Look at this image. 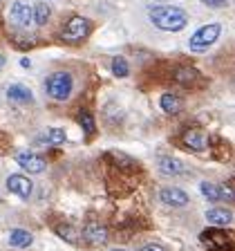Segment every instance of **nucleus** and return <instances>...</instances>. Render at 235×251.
I'll use <instances>...</instances> for the list:
<instances>
[{"instance_id": "f257e3e1", "label": "nucleus", "mask_w": 235, "mask_h": 251, "mask_svg": "<svg viewBox=\"0 0 235 251\" xmlns=\"http://www.w3.org/2000/svg\"><path fill=\"white\" fill-rule=\"evenodd\" d=\"M148 16H150V23L155 27L164 31H179L186 27L188 16L184 9L179 7H170V5H157L148 9Z\"/></svg>"}, {"instance_id": "f03ea898", "label": "nucleus", "mask_w": 235, "mask_h": 251, "mask_svg": "<svg viewBox=\"0 0 235 251\" xmlns=\"http://www.w3.org/2000/svg\"><path fill=\"white\" fill-rule=\"evenodd\" d=\"M72 85H74L72 74H68V72H54V74H49L47 81H45L47 94H49L52 99H56V101L70 99V94H72Z\"/></svg>"}, {"instance_id": "7ed1b4c3", "label": "nucleus", "mask_w": 235, "mask_h": 251, "mask_svg": "<svg viewBox=\"0 0 235 251\" xmlns=\"http://www.w3.org/2000/svg\"><path fill=\"white\" fill-rule=\"evenodd\" d=\"M90 31H92V23L83 16H74L70 18L65 29H63V41L68 43H81L90 36Z\"/></svg>"}, {"instance_id": "20e7f679", "label": "nucleus", "mask_w": 235, "mask_h": 251, "mask_svg": "<svg viewBox=\"0 0 235 251\" xmlns=\"http://www.w3.org/2000/svg\"><path fill=\"white\" fill-rule=\"evenodd\" d=\"M219 34H222V25L219 23H211V25H204L199 27L197 31H195L193 36H190V41H188V45H190V50H206L209 45H213L215 41L219 38Z\"/></svg>"}, {"instance_id": "39448f33", "label": "nucleus", "mask_w": 235, "mask_h": 251, "mask_svg": "<svg viewBox=\"0 0 235 251\" xmlns=\"http://www.w3.org/2000/svg\"><path fill=\"white\" fill-rule=\"evenodd\" d=\"M199 240H202V245L209 251H229L231 249V240L226 238L224 231H219V229L204 231V233L199 235Z\"/></svg>"}, {"instance_id": "423d86ee", "label": "nucleus", "mask_w": 235, "mask_h": 251, "mask_svg": "<svg viewBox=\"0 0 235 251\" xmlns=\"http://www.w3.org/2000/svg\"><path fill=\"white\" fill-rule=\"evenodd\" d=\"M9 21L11 25L25 29V27H29L34 23V9L29 5H25V2H14L9 7Z\"/></svg>"}, {"instance_id": "0eeeda50", "label": "nucleus", "mask_w": 235, "mask_h": 251, "mask_svg": "<svg viewBox=\"0 0 235 251\" xmlns=\"http://www.w3.org/2000/svg\"><path fill=\"white\" fill-rule=\"evenodd\" d=\"M16 164H18L21 168H25V171H29L31 175H38V173H43L47 168V162L41 155H36V152H27V151H23V152L16 155Z\"/></svg>"}, {"instance_id": "6e6552de", "label": "nucleus", "mask_w": 235, "mask_h": 251, "mask_svg": "<svg viewBox=\"0 0 235 251\" xmlns=\"http://www.w3.org/2000/svg\"><path fill=\"white\" fill-rule=\"evenodd\" d=\"M83 240L92 247H101L108 242V229L99 222H88L83 226Z\"/></svg>"}, {"instance_id": "1a4fd4ad", "label": "nucleus", "mask_w": 235, "mask_h": 251, "mask_svg": "<svg viewBox=\"0 0 235 251\" xmlns=\"http://www.w3.org/2000/svg\"><path fill=\"white\" fill-rule=\"evenodd\" d=\"M7 188H9L11 193L18 195V198L27 200L31 195V191H34V184H31L29 177H25V175H9V177H7Z\"/></svg>"}, {"instance_id": "9d476101", "label": "nucleus", "mask_w": 235, "mask_h": 251, "mask_svg": "<svg viewBox=\"0 0 235 251\" xmlns=\"http://www.w3.org/2000/svg\"><path fill=\"white\" fill-rule=\"evenodd\" d=\"M159 200L168 206H186L188 204V193H184L182 188H175V186H166L159 191Z\"/></svg>"}, {"instance_id": "9b49d317", "label": "nucleus", "mask_w": 235, "mask_h": 251, "mask_svg": "<svg viewBox=\"0 0 235 251\" xmlns=\"http://www.w3.org/2000/svg\"><path fill=\"white\" fill-rule=\"evenodd\" d=\"M7 99H9L11 103L25 105V103H31V101H34V94H31V90L25 88V85L14 83V85H9V88H7Z\"/></svg>"}, {"instance_id": "f8f14e48", "label": "nucleus", "mask_w": 235, "mask_h": 251, "mask_svg": "<svg viewBox=\"0 0 235 251\" xmlns=\"http://www.w3.org/2000/svg\"><path fill=\"white\" fill-rule=\"evenodd\" d=\"M184 144H186L190 151L202 152L204 148H206V137H204L202 130H197V128H190V130L184 132Z\"/></svg>"}, {"instance_id": "ddd939ff", "label": "nucleus", "mask_w": 235, "mask_h": 251, "mask_svg": "<svg viewBox=\"0 0 235 251\" xmlns=\"http://www.w3.org/2000/svg\"><path fill=\"white\" fill-rule=\"evenodd\" d=\"M206 220H209V225L226 226V225L233 222V213H231L229 209H219V206H215V209L206 211Z\"/></svg>"}, {"instance_id": "4468645a", "label": "nucleus", "mask_w": 235, "mask_h": 251, "mask_svg": "<svg viewBox=\"0 0 235 251\" xmlns=\"http://www.w3.org/2000/svg\"><path fill=\"white\" fill-rule=\"evenodd\" d=\"M31 242H34V235L25 229H14L9 233V245L16 247V249H27Z\"/></svg>"}, {"instance_id": "2eb2a0df", "label": "nucleus", "mask_w": 235, "mask_h": 251, "mask_svg": "<svg viewBox=\"0 0 235 251\" xmlns=\"http://www.w3.org/2000/svg\"><path fill=\"white\" fill-rule=\"evenodd\" d=\"M159 105H162V110L164 112H168V115H177L179 110H182V99H179L177 94L166 92V94H162Z\"/></svg>"}, {"instance_id": "dca6fc26", "label": "nucleus", "mask_w": 235, "mask_h": 251, "mask_svg": "<svg viewBox=\"0 0 235 251\" xmlns=\"http://www.w3.org/2000/svg\"><path fill=\"white\" fill-rule=\"evenodd\" d=\"M159 171L168 177H175V175H182L184 173V166L179 159H172V157H162L159 159Z\"/></svg>"}, {"instance_id": "f3484780", "label": "nucleus", "mask_w": 235, "mask_h": 251, "mask_svg": "<svg viewBox=\"0 0 235 251\" xmlns=\"http://www.w3.org/2000/svg\"><path fill=\"white\" fill-rule=\"evenodd\" d=\"M199 191H202L204 198L209 200V202H219V200H224L222 186H217V184H213V182H202L199 184Z\"/></svg>"}, {"instance_id": "a211bd4d", "label": "nucleus", "mask_w": 235, "mask_h": 251, "mask_svg": "<svg viewBox=\"0 0 235 251\" xmlns=\"http://www.w3.org/2000/svg\"><path fill=\"white\" fill-rule=\"evenodd\" d=\"M49 16H52V9H49L47 2H38V5L34 7V23H36V25H41V27L47 25Z\"/></svg>"}, {"instance_id": "6ab92c4d", "label": "nucleus", "mask_w": 235, "mask_h": 251, "mask_svg": "<svg viewBox=\"0 0 235 251\" xmlns=\"http://www.w3.org/2000/svg\"><path fill=\"white\" fill-rule=\"evenodd\" d=\"M112 74H115V76H119V78H123V76H128V74H130L128 61H125L123 56H115V58H112Z\"/></svg>"}, {"instance_id": "aec40b11", "label": "nucleus", "mask_w": 235, "mask_h": 251, "mask_svg": "<svg viewBox=\"0 0 235 251\" xmlns=\"http://www.w3.org/2000/svg\"><path fill=\"white\" fill-rule=\"evenodd\" d=\"M110 157L115 159V164L119 168H135L137 166L135 159H132V157H128V155H123V152H110Z\"/></svg>"}, {"instance_id": "412c9836", "label": "nucleus", "mask_w": 235, "mask_h": 251, "mask_svg": "<svg viewBox=\"0 0 235 251\" xmlns=\"http://www.w3.org/2000/svg\"><path fill=\"white\" fill-rule=\"evenodd\" d=\"M47 144H52V146L65 144V130H61V128H49V130H47Z\"/></svg>"}, {"instance_id": "4be33fe9", "label": "nucleus", "mask_w": 235, "mask_h": 251, "mask_svg": "<svg viewBox=\"0 0 235 251\" xmlns=\"http://www.w3.org/2000/svg\"><path fill=\"white\" fill-rule=\"evenodd\" d=\"M78 124H81V128L85 130V135H94V130H96V126H94V119L90 112H81V117H78Z\"/></svg>"}, {"instance_id": "5701e85b", "label": "nucleus", "mask_w": 235, "mask_h": 251, "mask_svg": "<svg viewBox=\"0 0 235 251\" xmlns=\"http://www.w3.org/2000/svg\"><path fill=\"white\" fill-rule=\"evenodd\" d=\"M56 233L61 235L63 240H68V242H72V245H76L78 242V238H76V231H74V226H70V225H61L56 229Z\"/></svg>"}, {"instance_id": "b1692460", "label": "nucleus", "mask_w": 235, "mask_h": 251, "mask_svg": "<svg viewBox=\"0 0 235 251\" xmlns=\"http://www.w3.org/2000/svg\"><path fill=\"white\" fill-rule=\"evenodd\" d=\"M175 78H177L179 83H184V85H190L195 78H197V72H195V70L184 68V70H179V72L175 74Z\"/></svg>"}, {"instance_id": "393cba45", "label": "nucleus", "mask_w": 235, "mask_h": 251, "mask_svg": "<svg viewBox=\"0 0 235 251\" xmlns=\"http://www.w3.org/2000/svg\"><path fill=\"white\" fill-rule=\"evenodd\" d=\"M206 7H211V9H222V7L229 5V0H202Z\"/></svg>"}, {"instance_id": "a878e982", "label": "nucleus", "mask_w": 235, "mask_h": 251, "mask_svg": "<svg viewBox=\"0 0 235 251\" xmlns=\"http://www.w3.org/2000/svg\"><path fill=\"white\" fill-rule=\"evenodd\" d=\"M139 251H164V247H159V245H146V247H141Z\"/></svg>"}, {"instance_id": "bb28decb", "label": "nucleus", "mask_w": 235, "mask_h": 251, "mask_svg": "<svg viewBox=\"0 0 235 251\" xmlns=\"http://www.w3.org/2000/svg\"><path fill=\"white\" fill-rule=\"evenodd\" d=\"M21 65H23V68H29V65H31V63H29V58H23V61H21Z\"/></svg>"}, {"instance_id": "cd10ccee", "label": "nucleus", "mask_w": 235, "mask_h": 251, "mask_svg": "<svg viewBox=\"0 0 235 251\" xmlns=\"http://www.w3.org/2000/svg\"><path fill=\"white\" fill-rule=\"evenodd\" d=\"M5 68V56H2V54H0V70Z\"/></svg>"}, {"instance_id": "c85d7f7f", "label": "nucleus", "mask_w": 235, "mask_h": 251, "mask_svg": "<svg viewBox=\"0 0 235 251\" xmlns=\"http://www.w3.org/2000/svg\"><path fill=\"white\" fill-rule=\"evenodd\" d=\"M110 251H125V249H110Z\"/></svg>"}]
</instances>
